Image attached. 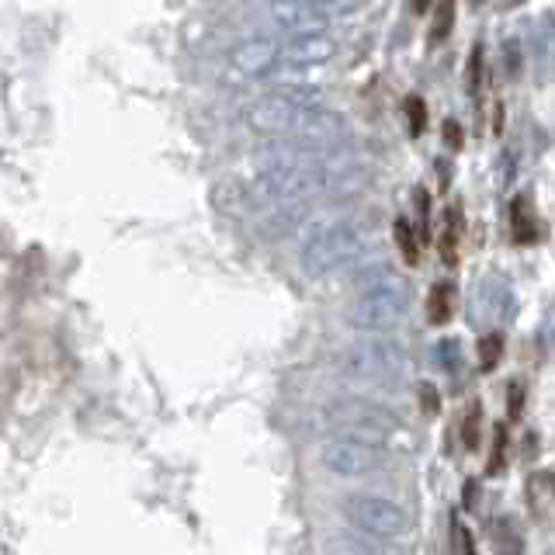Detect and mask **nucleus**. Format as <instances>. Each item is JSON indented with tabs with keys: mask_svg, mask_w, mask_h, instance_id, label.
Instances as JSON below:
<instances>
[{
	"mask_svg": "<svg viewBox=\"0 0 555 555\" xmlns=\"http://www.w3.org/2000/svg\"><path fill=\"white\" fill-rule=\"evenodd\" d=\"M306 4L320 7V11H330V4H333V0H306Z\"/></svg>",
	"mask_w": 555,
	"mask_h": 555,
	"instance_id": "29",
	"label": "nucleus"
},
{
	"mask_svg": "<svg viewBox=\"0 0 555 555\" xmlns=\"http://www.w3.org/2000/svg\"><path fill=\"white\" fill-rule=\"evenodd\" d=\"M403 111H406V125H410V136H420V132L427 129V105L420 94H410V98L403 101Z\"/></svg>",
	"mask_w": 555,
	"mask_h": 555,
	"instance_id": "18",
	"label": "nucleus"
},
{
	"mask_svg": "<svg viewBox=\"0 0 555 555\" xmlns=\"http://www.w3.org/2000/svg\"><path fill=\"white\" fill-rule=\"evenodd\" d=\"M479 424H483V410H479V406H469V413H465V420H462V444L469 451L479 448Z\"/></svg>",
	"mask_w": 555,
	"mask_h": 555,
	"instance_id": "20",
	"label": "nucleus"
},
{
	"mask_svg": "<svg viewBox=\"0 0 555 555\" xmlns=\"http://www.w3.org/2000/svg\"><path fill=\"white\" fill-rule=\"evenodd\" d=\"M458 535H462V552L465 555H476V545H472V531H458Z\"/></svg>",
	"mask_w": 555,
	"mask_h": 555,
	"instance_id": "28",
	"label": "nucleus"
},
{
	"mask_svg": "<svg viewBox=\"0 0 555 555\" xmlns=\"http://www.w3.org/2000/svg\"><path fill=\"white\" fill-rule=\"evenodd\" d=\"M420 410H427V417H438V410H441L438 389H434L431 382H424V386H420Z\"/></svg>",
	"mask_w": 555,
	"mask_h": 555,
	"instance_id": "22",
	"label": "nucleus"
},
{
	"mask_svg": "<svg viewBox=\"0 0 555 555\" xmlns=\"http://www.w3.org/2000/svg\"><path fill=\"white\" fill-rule=\"evenodd\" d=\"M528 500H531V510H549V503L555 500L552 472H535V476L528 479Z\"/></svg>",
	"mask_w": 555,
	"mask_h": 555,
	"instance_id": "17",
	"label": "nucleus"
},
{
	"mask_svg": "<svg viewBox=\"0 0 555 555\" xmlns=\"http://www.w3.org/2000/svg\"><path fill=\"white\" fill-rule=\"evenodd\" d=\"M392 240H396L399 254H403V261L410 264V268H417L420 264V240H417V229H413L410 219H396L392 222Z\"/></svg>",
	"mask_w": 555,
	"mask_h": 555,
	"instance_id": "16",
	"label": "nucleus"
},
{
	"mask_svg": "<svg viewBox=\"0 0 555 555\" xmlns=\"http://www.w3.org/2000/svg\"><path fill=\"white\" fill-rule=\"evenodd\" d=\"M497 549L500 555H521V538H517V531L503 521H497Z\"/></svg>",
	"mask_w": 555,
	"mask_h": 555,
	"instance_id": "21",
	"label": "nucleus"
},
{
	"mask_svg": "<svg viewBox=\"0 0 555 555\" xmlns=\"http://www.w3.org/2000/svg\"><path fill=\"white\" fill-rule=\"evenodd\" d=\"M278 59H281V46L268 39H247L229 53L233 70L243 73V77H268V73H275Z\"/></svg>",
	"mask_w": 555,
	"mask_h": 555,
	"instance_id": "10",
	"label": "nucleus"
},
{
	"mask_svg": "<svg viewBox=\"0 0 555 555\" xmlns=\"http://www.w3.org/2000/svg\"><path fill=\"white\" fill-rule=\"evenodd\" d=\"M365 243H368V236L358 222H351V219L320 222V226H309L306 240H302L299 264L309 278L330 275V271L351 264L354 257L365 250Z\"/></svg>",
	"mask_w": 555,
	"mask_h": 555,
	"instance_id": "2",
	"label": "nucleus"
},
{
	"mask_svg": "<svg viewBox=\"0 0 555 555\" xmlns=\"http://www.w3.org/2000/svg\"><path fill=\"white\" fill-rule=\"evenodd\" d=\"M299 105L288 101L285 94H264L254 105L247 108V125L257 132V136H292L295 122H299Z\"/></svg>",
	"mask_w": 555,
	"mask_h": 555,
	"instance_id": "8",
	"label": "nucleus"
},
{
	"mask_svg": "<svg viewBox=\"0 0 555 555\" xmlns=\"http://www.w3.org/2000/svg\"><path fill=\"white\" fill-rule=\"evenodd\" d=\"M500 354H503V337H500V333H490V337L479 340V365H483V372H497Z\"/></svg>",
	"mask_w": 555,
	"mask_h": 555,
	"instance_id": "19",
	"label": "nucleus"
},
{
	"mask_svg": "<svg viewBox=\"0 0 555 555\" xmlns=\"http://www.w3.org/2000/svg\"><path fill=\"white\" fill-rule=\"evenodd\" d=\"M444 143L451 146V150H458V146H462V129H458V122H444Z\"/></svg>",
	"mask_w": 555,
	"mask_h": 555,
	"instance_id": "25",
	"label": "nucleus"
},
{
	"mask_svg": "<svg viewBox=\"0 0 555 555\" xmlns=\"http://www.w3.org/2000/svg\"><path fill=\"white\" fill-rule=\"evenodd\" d=\"M309 216V205L306 202H295V205H278V209H268L257 222V233L268 236V240H281V236L295 233V229L306 222Z\"/></svg>",
	"mask_w": 555,
	"mask_h": 555,
	"instance_id": "12",
	"label": "nucleus"
},
{
	"mask_svg": "<svg viewBox=\"0 0 555 555\" xmlns=\"http://www.w3.org/2000/svg\"><path fill=\"white\" fill-rule=\"evenodd\" d=\"M337 46L330 35H302V39H288L281 46V59L292 66H323L330 63Z\"/></svg>",
	"mask_w": 555,
	"mask_h": 555,
	"instance_id": "11",
	"label": "nucleus"
},
{
	"mask_svg": "<svg viewBox=\"0 0 555 555\" xmlns=\"http://www.w3.org/2000/svg\"><path fill=\"white\" fill-rule=\"evenodd\" d=\"M344 521L351 524L358 535H368L375 542H396L410 531V514L403 503L389 497H375V493H354L344 500Z\"/></svg>",
	"mask_w": 555,
	"mask_h": 555,
	"instance_id": "4",
	"label": "nucleus"
},
{
	"mask_svg": "<svg viewBox=\"0 0 555 555\" xmlns=\"http://www.w3.org/2000/svg\"><path fill=\"white\" fill-rule=\"evenodd\" d=\"M337 372L344 379L368 382V386H396L410 372V358H406L403 344L379 333H365L354 344L340 347L337 354Z\"/></svg>",
	"mask_w": 555,
	"mask_h": 555,
	"instance_id": "1",
	"label": "nucleus"
},
{
	"mask_svg": "<svg viewBox=\"0 0 555 555\" xmlns=\"http://www.w3.org/2000/svg\"><path fill=\"white\" fill-rule=\"evenodd\" d=\"M268 14L281 32H288V39H302V35H327V11L306 4V0H271Z\"/></svg>",
	"mask_w": 555,
	"mask_h": 555,
	"instance_id": "9",
	"label": "nucleus"
},
{
	"mask_svg": "<svg viewBox=\"0 0 555 555\" xmlns=\"http://www.w3.org/2000/svg\"><path fill=\"white\" fill-rule=\"evenodd\" d=\"M361 4H365V0H333V4H330V11L347 14V11H358Z\"/></svg>",
	"mask_w": 555,
	"mask_h": 555,
	"instance_id": "27",
	"label": "nucleus"
},
{
	"mask_svg": "<svg viewBox=\"0 0 555 555\" xmlns=\"http://www.w3.org/2000/svg\"><path fill=\"white\" fill-rule=\"evenodd\" d=\"M510 226H514L517 243H535L538 219H535V212H531L528 198H514V205H510Z\"/></svg>",
	"mask_w": 555,
	"mask_h": 555,
	"instance_id": "15",
	"label": "nucleus"
},
{
	"mask_svg": "<svg viewBox=\"0 0 555 555\" xmlns=\"http://www.w3.org/2000/svg\"><path fill=\"white\" fill-rule=\"evenodd\" d=\"M451 306H455V292H451V281H434L431 292H427V320L434 327H444L451 320Z\"/></svg>",
	"mask_w": 555,
	"mask_h": 555,
	"instance_id": "14",
	"label": "nucleus"
},
{
	"mask_svg": "<svg viewBox=\"0 0 555 555\" xmlns=\"http://www.w3.org/2000/svg\"><path fill=\"white\" fill-rule=\"evenodd\" d=\"M438 354H441V361H444V365H458V344H455V340H441V344H438Z\"/></svg>",
	"mask_w": 555,
	"mask_h": 555,
	"instance_id": "24",
	"label": "nucleus"
},
{
	"mask_svg": "<svg viewBox=\"0 0 555 555\" xmlns=\"http://www.w3.org/2000/svg\"><path fill=\"white\" fill-rule=\"evenodd\" d=\"M455 21V7L451 4H441V14H438V21H434V35H431V42H441L444 35H448V25Z\"/></svg>",
	"mask_w": 555,
	"mask_h": 555,
	"instance_id": "23",
	"label": "nucleus"
},
{
	"mask_svg": "<svg viewBox=\"0 0 555 555\" xmlns=\"http://www.w3.org/2000/svg\"><path fill=\"white\" fill-rule=\"evenodd\" d=\"M327 424L340 438H358V441H375L386 444L392 431H399V413L386 410L382 403L372 399H337L327 406Z\"/></svg>",
	"mask_w": 555,
	"mask_h": 555,
	"instance_id": "3",
	"label": "nucleus"
},
{
	"mask_svg": "<svg viewBox=\"0 0 555 555\" xmlns=\"http://www.w3.org/2000/svg\"><path fill=\"white\" fill-rule=\"evenodd\" d=\"M327 555H392L386 542H375L368 535H330L323 545Z\"/></svg>",
	"mask_w": 555,
	"mask_h": 555,
	"instance_id": "13",
	"label": "nucleus"
},
{
	"mask_svg": "<svg viewBox=\"0 0 555 555\" xmlns=\"http://www.w3.org/2000/svg\"><path fill=\"white\" fill-rule=\"evenodd\" d=\"M417 11H427V0H417Z\"/></svg>",
	"mask_w": 555,
	"mask_h": 555,
	"instance_id": "30",
	"label": "nucleus"
},
{
	"mask_svg": "<svg viewBox=\"0 0 555 555\" xmlns=\"http://www.w3.org/2000/svg\"><path fill=\"white\" fill-rule=\"evenodd\" d=\"M406 313H410V288L406 281H396V285L358 292V299L347 309V323L361 333H386L396 330L406 320Z\"/></svg>",
	"mask_w": 555,
	"mask_h": 555,
	"instance_id": "5",
	"label": "nucleus"
},
{
	"mask_svg": "<svg viewBox=\"0 0 555 555\" xmlns=\"http://www.w3.org/2000/svg\"><path fill=\"white\" fill-rule=\"evenodd\" d=\"M347 136V122L337 115V111L313 105L299 111V122L292 129V139L299 143L302 153H320V150H333L340 139Z\"/></svg>",
	"mask_w": 555,
	"mask_h": 555,
	"instance_id": "7",
	"label": "nucleus"
},
{
	"mask_svg": "<svg viewBox=\"0 0 555 555\" xmlns=\"http://www.w3.org/2000/svg\"><path fill=\"white\" fill-rule=\"evenodd\" d=\"M503 427H497V444H493V462H490V472H497L500 465H503Z\"/></svg>",
	"mask_w": 555,
	"mask_h": 555,
	"instance_id": "26",
	"label": "nucleus"
},
{
	"mask_svg": "<svg viewBox=\"0 0 555 555\" xmlns=\"http://www.w3.org/2000/svg\"><path fill=\"white\" fill-rule=\"evenodd\" d=\"M323 469H330L333 476H368V472H379L389 462L386 444L375 441H358V438H333L323 441L320 448Z\"/></svg>",
	"mask_w": 555,
	"mask_h": 555,
	"instance_id": "6",
	"label": "nucleus"
}]
</instances>
